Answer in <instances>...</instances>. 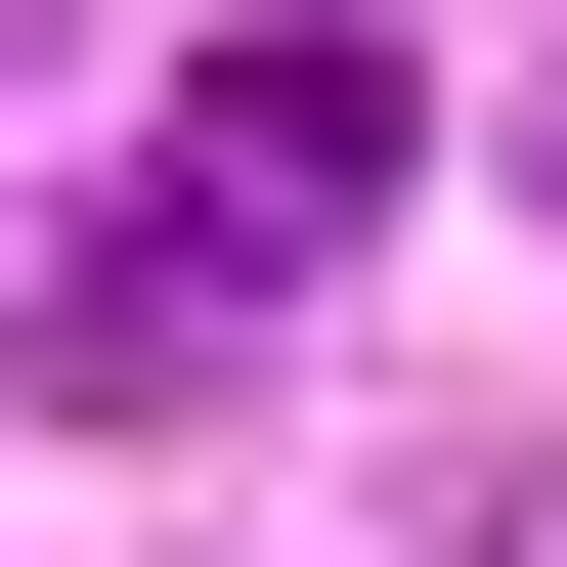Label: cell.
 I'll return each instance as SVG.
<instances>
[{
	"mask_svg": "<svg viewBox=\"0 0 567 567\" xmlns=\"http://www.w3.org/2000/svg\"><path fill=\"white\" fill-rule=\"evenodd\" d=\"M393 175H436V44H393V0H262V44L175 87V218H218V262H350Z\"/></svg>",
	"mask_w": 567,
	"mask_h": 567,
	"instance_id": "1",
	"label": "cell"
}]
</instances>
